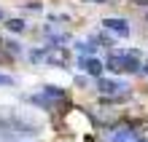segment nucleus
Masks as SVG:
<instances>
[{"label":"nucleus","mask_w":148,"mask_h":142,"mask_svg":"<svg viewBox=\"0 0 148 142\" xmlns=\"http://www.w3.org/2000/svg\"><path fill=\"white\" fill-rule=\"evenodd\" d=\"M140 70H143V73H148V62H145V67H140Z\"/></svg>","instance_id":"obj_11"},{"label":"nucleus","mask_w":148,"mask_h":142,"mask_svg":"<svg viewBox=\"0 0 148 142\" xmlns=\"http://www.w3.org/2000/svg\"><path fill=\"white\" fill-rule=\"evenodd\" d=\"M102 24H105V30L116 32V35H129V32H132V27H129V22L119 19V16H113V19H105Z\"/></svg>","instance_id":"obj_3"},{"label":"nucleus","mask_w":148,"mask_h":142,"mask_svg":"<svg viewBox=\"0 0 148 142\" xmlns=\"http://www.w3.org/2000/svg\"><path fill=\"white\" fill-rule=\"evenodd\" d=\"M0 86H14V78L5 75V73H0Z\"/></svg>","instance_id":"obj_8"},{"label":"nucleus","mask_w":148,"mask_h":142,"mask_svg":"<svg viewBox=\"0 0 148 142\" xmlns=\"http://www.w3.org/2000/svg\"><path fill=\"white\" fill-rule=\"evenodd\" d=\"M43 94H46V96H54V99H62V96H65V88H57V86H43Z\"/></svg>","instance_id":"obj_7"},{"label":"nucleus","mask_w":148,"mask_h":142,"mask_svg":"<svg viewBox=\"0 0 148 142\" xmlns=\"http://www.w3.org/2000/svg\"><path fill=\"white\" fill-rule=\"evenodd\" d=\"M135 3H140V5H148V0H135Z\"/></svg>","instance_id":"obj_9"},{"label":"nucleus","mask_w":148,"mask_h":142,"mask_svg":"<svg viewBox=\"0 0 148 142\" xmlns=\"http://www.w3.org/2000/svg\"><path fill=\"white\" fill-rule=\"evenodd\" d=\"M0 19H3V8H0Z\"/></svg>","instance_id":"obj_12"},{"label":"nucleus","mask_w":148,"mask_h":142,"mask_svg":"<svg viewBox=\"0 0 148 142\" xmlns=\"http://www.w3.org/2000/svg\"><path fill=\"white\" fill-rule=\"evenodd\" d=\"M89 3H108V0H89Z\"/></svg>","instance_id":"obj_10"},{"label":"nucleus","mask_w":148,"mask_h":142,"mask_svg":"<svg viewBox=\"0 0 148 142\" xmlns=\"http://www.w3.org/2000/svg\"><path fill=\"white\" fill-rule=\"evenodd\" d=\"M78 67H81L86 75H100L102 73V62L97 56H81L78 59Z\"/></svg>","instance_id":"obj_2"},{"label":"nucleus","mask_w":148,"mask_h":142,"mask_svg":"<svg viewBox=\"0 0 148 142\" xmlns=\"http://www.w3.org/2000/svg\"><path fill=\"white\" fill-rule=\"evenodd\" d=\"M102 67L113 70V73H140V62H137V51H116L110 54Z\"/></svg>","instance_id":"obj_1"},{"label":"nucleus","mask_w":148,"mask_h":142,"mask_svg":"<svg viewBox=\"0 0 148 142\" xmlns=\"http://www.w3.org/2000/svg\"><path fill=\"white\" fill-rule=\"evenodd\" d=\"M97 88H100L102 94H119V91H124V83H121V81H110V78H108V81H100Z\"/></svg>","instance_id":"obj_4"},{"label":"nucleus","mask_w":148,"mask_h":142,"mask_svg":"<svg viewBox=\"0 0 148 142\" xmlns=\"http://www.w3.org/2000/svg\"><path fill=\"white\" fill-rule=\"evenodd\" d=\"M113 142H145V139H140L135 134V131H129V129H124V131H119L116 137H113Z\"/></svg>","instance_id":"obj_5"},{"label":"nucleus","mask_w":148,"mask_h":142,"mask_svg":"<svg viewBox=\"0 0 148 142\" xmlns=\"http://www.w3.org/2000/svg\"><path fill=\"white\" fill-rule=\"evenodd\" d=\"M5 27L11 30V32H24V30H27V22H22V19H8Z\"/></svg>","instance_id":"obj_6"}]
</instances>
